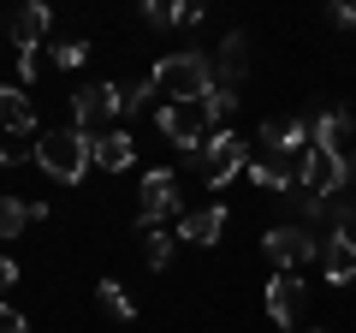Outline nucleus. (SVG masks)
Returning a JSON list of instances; mask_svg holds the SVG:
<instances>
[{
	"instance_id": "nucleus-14",
	"label": "nucleus",
	"mask_w": 356,
	"mask_h": 333,
	"mask_svg": "<svg viewBox=\"0 0 356 333\" xmlns=\"http://www.w3.org/2000/svg\"><path fill=\"white\" fill-rule=\"evenodd\" d=\"M89 161L102 166V173H125V166L137 161V137H131V131H107V137L89 143Z\"/></svg>"
},
{
	"instance_id": "nucleus-18",
	"label": "nucleus",
	"mask_w": 356,
	"mask_h": 333,
	"mask_svg": "<svg viewBox=\"0 0 356 333\" xmlns=\"http://www.w3.org/2000/svg\"><path fill=\"white\" fill-rule=\"evenodd\" d=\"M30 220H48V203H18V196H0V238H18Z\"/></svg>"
},
{
	"instance_id": "nucleus-19",
	"label": "nucleus",
	"mask_w": 356,
	"mask_h": 333,
	"mask_svg": "<svg viewBox=\"0 0 356 333\" xmlns=\"http://www.w3.org/2000/svg\"><path fill=\"white\" fill-rule=\"evenodd\" d=\"M250 185H255V191L285 196V191L297 185V173H291V166H280V161H250Z\"/></svg>"
},
{
	"instance_id": "nucleus-3",
	"label": "nucleus",
	"mask_w": 356,
	"mask_h": 333,
	"mask_svg": "<svg viewBox=\"0 0 356 333\" xmlns=\"http://www.w3.org/2000/svg\"><path fill=\"white\" fill-rule=\"evenodd\" d=\"M30 149H36V166L48 173L54 185H77L89 166H95V161H89V137H77L72 125H65V131H42Z\"/></svg>"
},
{
	"instance_id": "nucleus-20",
	"label": "nucleus",
	"mask_w": 356,
	"mask_h": 333,
	"mask_svg": "<svg viewBox=\"0 0 356 333\" xmlns=\"http://www.w3.org/2000/svg\"><path fill=\"white\" fill-rule=\"evenodd\" d=\"M95 304H102L113 321H137V304H131V292H125L119 280H102V286H95Z\"/></svg>"
},
{
	"instance_id": "nucleus-32",
	"label": "nucleus",
	"mask_w": 356,
	"mask_h": 333,
	"mask_svg": "<svg viewBox=\"0 0 356 333\" xmlns=\"http://www.w3.org/2000/svg\"><path fill=\"white\" fill-rule=\"evenodd\" d=\"M350 185H356V161H350Z\"/></svg>"
},
{
	"instance_id": "nucleus-15",
	"label": "nucleus",
	"mask_w": 356,
	"mask_h": 333,
	"mask_svg": "<svg viewBox=\"0 0 356 333\" xmlns=\"http://www.w3.org/2000/svg\"><path fill=\"white\" fill-rule=\"evenodd\" d=\"M350 114L344 107H321L315 119H309V137H315V149H332V155H344V143H350Z\"/></svg>"
},
{
	"instance_id": "nucleus-21",
	"label": "nucleus",
	"mask_w": 356,
	"mask_h": 333,
	"mask_svg": "<svg viewBox=\"0 0 356 333\" xmlns=\"http://www.w3.org/2000/svg\"><path fill=\"white\" fill-rule=\"evenodd\" d=\"M208 119H214V131H232V119H238V90L220 84V90L208 95Z\"/></svg>"
},
{
	"instance_id": "nucleus-17",
	"label": "nucleus",
	"mask_w": 356,
	"mask_h": 333,
	"mask_svg": "<svg viewBox=\"0 0 356 333\" xmlns=\"http://www.w3.org/2000/svg\"><path fill=\"white\" fill-rule=\"evenodd\" d=\"M0 131H13V137H24V131H36V107H30L24 84H0Z\"/></svg>"
},
{
	"instance_id": "nucleus-5",
	"label": "nucleus",
	"mask_w": 356,
	"mask_h": 333,
	"mask_svg": "<svg viewBox=\"0 0 356 333\" xmlns=\"http://www.w3.org/2000/svg\"><path fill=\"white\" fill-rule=\"evenodd\" d=\"M267 262H273V274H303V262L321 256V238L303 226V220H280V226L261 238Z\"/></svg>"
},
{
	"instance_id": "nucleus-7",
	"label": "nucleus",
	"mask_w": 356,
	"mask_h": 333,
	"mask_svg": "<svg viewBox=\"0 0 356 333\" xmlns=\"http://www.w3.org/2000/svg\"><path fill=\"white\" fill-rule=\"evenodd\" d=\"M196 166H202L208 191H220V185H232L243 166H250V143H243L238 131H220V137H208V149L196 155Z\"/></svg>"
},
{
	"instance_id": "nucleus-23",
	"label": "nucleus",
	"mask_w": 356,
	"mask_h": 333,
	"mask_svg": "<svg viewBox=\"0 0 356 333\" xmlns=\"http://www.w3.org/2000/svg\"><path fill=\"white\" fill-rule=\"evenodd\" d=\"M143 24H154V30L178 24V6H172V0H143Z\"/></svg>"
},
{
	"instance_id": "nucleus-22",
	"label": "nucleus",
	"mask_w": 356,
	"mask_h": 333,
	"mask_svg": "<svg viewBox=\"0 0 356 333\" xmlns=\"http://www.w3.org/2000/svg\"><path fill=\"white\" fill-rule=\"evenodd\" d=\"M172 244H178V232H161V226H154V232H149V244H143V262L161 274L166 262H172Z\"/></svg>"
},
{
	"instance_id": "nucleus-28",
	"label": "nucleus",
	"mask_w": 356,
	"mask_h": 333,
	"mask_svg": "<svg viewBox=\"0 0 356 333\" xmlns=\"http://www.w3.org/2000/svg\"><path fill=\"white\" fill-rule=\"evenodd\" d=\"M149 102H154V84H149V77H143L137 90L125 95V114H143V107H149Z\"/></svg>"
},
{
	"instance_id": "nucleus-16",
	"label": "nucleus",
	"mask_w": 356,
	"mask_h": 333,
	"mask_svg": "<svg viewBox=\"0 0 356 333\" xmlns=\"http://www.w3.org/2000/svg\"><path fill=\"white\" fill-rule=\"evenodd\" d=\"M243 72H250V36L243 30H232L226 42H220V60H214V77L226 84V90H238Z\"/></svg>"
},
{
	"instance_id": "nucleus-6",
	"label": "nucleus",
	"mask_w": 356,
	"mask_h": 333,
	"mask_svg": "<svg viewBox=\"0 0 356 333\" xmlns=\"http://www.w3.org/2000/svg\"><path fill=\"white\" fill-rule=\"evenodd\" d=\"M184 215V196H178V173L172 166H149L143 173V196H137V232H154L161 220Z\"/></svg>"
},
{
	"instance_id": "nucleus-26",
	"label": "nucleus",
	"mask_w": 356,
	"mask_h": 333,
	"mask_svg": "<svg viewBox=\"0 0 356 333\" xmlns=\"http://www.w3.org/2000/svg\"><path fill=\"white\" fill-rule=\"evenodd\" d=\"M18 161H36V149H24V143H0V166H18Z\"/></svg>"
},
{
	"instance_id": "nucleus-11",
	"label": "nucleus",
	"mask_w": 356,
	"mask_h": 333,
	"mask_svg": "<svg viewBox=\"0 0 356 333\" xmlns=\"http://www.w3.org/2000/svg\"><path fill=\"white\" fill-rule=\"evenodd\" d=\"M321 268L332 286H356V232H327L321 238Z\"/></svg>"
},
{
	"instance_id": "nucleus-10",
	"label": "nucleus",
	"mask_w": 356,
	"mask_h": 333,
	"mask_svg": "<svg viewBox=\"0 0 356 333\" xmlns=\"http://www.w3.org/2000/svg\"><path fill=\"white\" fill-rule=\"evenodd\" d=\"M303 274H273L267 280V316L280 321V327H297V316H303Z\"/></svg>"
},
{
	"instance_id": "nucleus-4",
	"label": "nucleus",
	"mask_w": 356,
	"mask_h": 333,
	"mask_svg": "<svg viewBox=\"0 0 356 333\" xmlns=\"http://www.w3.org/2000/svg\"><path fill=\"white\" fill-rule=\"evenodd\" d=\"M125 114V90L119 84H83V90L72 95V131L77 137H107V131H119L113 119Z\"/></svg>"
},
{
	"instance_id": "nucleus-24",
	"label": "nucleus",
	"mask_w": 356,
	"mask_h": 333,
	"mask_svg": "<svg viewBox=\"0 0 356 333\" xmlns=\"http://www.w3.org/2000/svg\"><path fill=\"white\" fill-rule=\"evenodd\" d=\"M42 72H48V54H42V48H24V54H18V77H24V90L36 84Z\"/></svg>"
},
{
	"instance_id": "nucleus-27",
	"label": "nucleus",
	"mask_w": 356,
	"mask_h": 333,
	"mask_svg": "<svg viewBox=\"0 0 356 333\" xmlns=\"http://www.w3.org/2000/svg\"><path fill=\"white\" fill-rule=\"evenodd\" d=\"M0 333H30L24 309H13V304H0Z\"/></svg>"
},
{
	"instance_id": "nucleus-30",
	"label": "nucleus",
	"mask_w": 356,
	"mask_h": 333,
	"mask_svg": "<svg viewBox=\"0 0 356 333\" xmlns=\"http://www.w3.org/2000/svg\"><path fill=\"white\" fill-rule=\"evenodd\" d=\"M178 24H184V30L202 24V0H178Z\"/></svg>"
},
{
	"instance_id": "nucleus-29",
	"label": "nucleus",
	"mask_w": 356,
	"mask_h": 333,
	"mask_svg": "<svg viewBox=\"0 0 356 333\" xmlns=\"http://www.w3.org/2000/svg\"><path fill=\"white\" fill-rule=\"evenodd\" d=\"M327 18L339 30H356V0H339V6H327Z\"/></svg>"
},
{
	"instance_id": "nucleus-8",
	"label": "nucleus",
	"mask_w": 356,
	"mask_h": 333,
	"mask_svg": "<svg viewBox=\"0 0 356 333\" xmlns=\"http://www.w3.org/2000/svg\"><path fill=\"white\" fill-rule=\"evenodd\" d=\"M261 149H267V161H280V166H291V173H303V155L315 149V137H309V119H267L261 131Z\"/></svg>"
},
{
	"instance_id": "nucleus-2",
	"label": "nucleus",
	"mask_w": 356,
	"mask_h": 333,
	"mask_svg": "<svg viewBox=\"0 0 356 333\" xmlns=\"http://www.w3.org/2000/svg\"><path fill=\"white\" fill-rule=\"evenodd\" d=\"M154 125H161V137L172 143L184 161H196V155L208 149V137H220L214 119H208V102H161L154 107Z\"/></svg>"
},
{
	"instance_id": "nucleus-25",
	"label": "nucleus",
	"mask_w": 356,
	"mask_h": 333,
	"mask_svg": "<svg viewBox=\"0 0 356 333\" xmlns=\"http://www.w3.org/2000/svg\"><path fill=\"white\" fill-rule=\"evenodd\" d=\"M48 60L72 72V65H83V60H89V42H60V48H48Z\"/></svg>"
},
{
	"instance_id": "nucleus-31",
	"label": "nucleus",
	"mask_w": 356,
	"mask_h": 333,
	"mask_svg": "<svg viewBox=\"0 0 356 333\" xmlns=\"http://www.w3.org/2000/svg\"><path fill=\"white\" fill-rule=\"evenodd\" d=\"M13 286H18V262H13V256H0V297L13 292Z\"/></svg>"
},
{
	"instance_id": "nucleus-9",
	"label": "nucleus",
	"mask_w": 356,
	"mask_h": 333,
	"mask_svg": "<svg viewBox=\"0 0 356 333\" xmlns=\"http://www.w3.org/2000/svg\"><path fill=\"white\" fill-rule=\"evenodd\" d=\"M309 196H339L350 185V155H332V149H309L303 155V173H297Z\"/></svg>"
},
{
	"instance_id": "nucleus-1",
	"label": "nucleus",
	"mask_w": 356,
	"mask_h": 333,
	"mask_svg": "<svg viewBox=\"0 0 356 333\" xmlns=\"http://www.w3.org/2000/svg\"><path fill=\"white\" fill-rule=\"evenodd\" d=\"M149 84H154V95H166V102H208V95L220 90L208 54H166V60H154Z\"/></svg>"
},
{
	"instance_id": "nucleus-12",
	"label": "nucleus",
	"mask_w": 356,
	"mask_h": 333,
	"mask_svg": "<svg viewBox=\"0 0 356 333\" xmlns=\"http://www.w3.org/2000/svg\"><path fill=\"white\" fill-rule=\"evenodd\" d=\"M220 232H226V208L220 203H202V208H184V215H178V238L184 244H220Z\"/></svg>"
},
{
	"instance_id": "nucleus-13",
	"label": "nucleus",
	"mask_w": 356,
	"mask_h": 333,
	"mask_svg": "<svg viewBox=\"0 0 356 333\" xmlns=\"http://www.w3.org/2000/svg\"><path fill=\"white\" fill-rule=\"evenodd\" d=\"M48 24H54V13L42 6V0H30V6H18V13L6 18V36H13V48L24 54V48H42V36H48Z\"/></svg>"
}]
</instances>
